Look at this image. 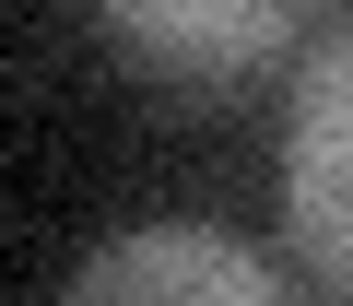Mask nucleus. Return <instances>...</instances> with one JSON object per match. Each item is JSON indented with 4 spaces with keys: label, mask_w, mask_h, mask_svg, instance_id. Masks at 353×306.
Returning <instances> with one entry per match:
<instances>
[{
    "label": "nucleus",
    "mask_w": 353,
    "mask_h": 306,
    "mask_svg": "<svg viewBox=\"0 0 353 306\" xmlns=\"http://www.w3.org/2000/svg\"><path fill=\"white\" fill-rule=\"evenodd\" d=\"M283 224L306 271L353 306V24L294 59V118H283Z\"/></svg>",
    "instance_id": "f257e3e1"
},
{
    "label": "nucleus",
    "mask_w": 353,
    "mask_h": 306,
    "mask_svg": "<svg viewBox=\"0 0 353 306\" xmlns=\"http://www.w3.org/2000/svg\"><path fill=\"white\" fill-rule=\"evenodd\" d=\"M59 306H294V283L224 224H130L71 271Z\"/></svg>",
    "instance_id": "f03ea898"
},
{
    "label": "nucleus",
    "mask_w": 353,
    "mask_h": 306,
    "mask_svg": "<svg viewBox=\"0 0 353 306\" xmlns=\"http://www.w3.org/2000/svg\"><path fill=\"white\" fill-rule=\"evenodd\" d=\"M94 24L130 71L189 83V94H236L294 48V0H94Z\"/></svg>",
    "instance_id": "7ed1b4c3"
}]
</instances>
